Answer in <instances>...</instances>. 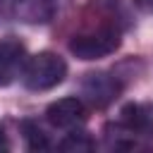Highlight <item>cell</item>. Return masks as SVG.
I'll use <instances>...</instances> for the list:
<instances>
[{
  "instance_id": "obj_1",
  "label": "cell",
  "mask_w": 153,
  "mask_h": 153,
  "mask_svg": "<svg viewBox=\"0 0 153 153\" xmlns=\"http://www.w3.org/2000/svg\"><path fill=\"white\" fill-rule=\"evenodd\" d=\"M122 43V29L120 24L108 17L103 19L98 26H91L76 36L69 38V53L79 60H100V57H108L112 55Z\"/></svg>"
},
{
  "instance_id": "obj_2",
  "label": "cell",
  "mask_w": 153,
  "mask_h": 153,
  "mask_svg": "<svg viewBox=\"0 0 153 153\" xmlns=\"http://www.w3.org/2000/svg\"><path fill=\"white\" fill-rule=\"evenodd\" d=\"M19 76H22V84L29 91H50V88H55L57 84L65 81L67 62L53 50H41V53L24 60Z\"/></svg>"
},
{
  "instance_id": "obj_3",
  "label": "cell",
  "mask_w": 153,
  "mask_h": 153,
  "mask_svg": "<svg viewBox=\"0 0 153 153\" xmlns=\"http://www.w3.org/2000/svg\"><path fill=\"white\" fill-rule=\"evenodd\" d=\"M122 93V79L117 74L110 72H88L81 79V100L88 103L91 108H108L110 103H115Z\"/></svg>"
},
{
  "instance_id": "obj_4",
  "label": "cell",
  "mask_w": 153,
  "mask_h": 153,
  "mask_svg": "<svg viewBox=\"0 0 153 153\" xmlns=\"http://www.w3.org/2000/svg\"><path fill=\"white\" fill-rule=\"evenodd\" d=\"M88 117V108L81 98L76 96H67V98H57L45 108V120L55 127V129H76L86 122Z\"/></svg>"
},
{
  "instance_id": "obj_5",
  "label": "cell",
  "mask_w": 153,
  "mask_h": 153,
  "mask_svg": "<svg viewBox=\"0 0 153 153\" xmlns=\"http://www.w3.org/2000/svg\"><path fill=\"white\" fill-rule=\"evenodd\" d=\"M24 60H26V50H24L22 41H17L12 36L0 38V88L10 86L22 74Z\"/></svg>"
},
{
  "instance_id": "obj_6",
  "label": "cell",
  "mask_w": 153,
  "mask_h": 153,
  "mask_svg": "<svg viewBox=\"0 0 153 153\" xmlns=\"http://www.w3.org/2000/svg\"><path fill=\"white\" fill-rule=\"evenodd\" d=\"M120 122L134 129L141 139H153V103H129L120 112Z\"/></svg>"
},
{
  "instance_id": "obj_7",
  "label": "cell",
  "mask_w": 153,
  "mask_h": 153,
  "mask_svg": "<svg viewBox=\"0 0 153 153\" xmlns=\"http://www.w3.org/2000/svg\"><path fill=\"white\" fill-rule=\"evenodd\" d=\"M57 148L60 151H72V153H86V151H93L96 148V141L86 131H81L76 127V129H69V134L57 143Z\"/></svg>"
},
{
  "instance_id": "obj_8",
  "label": "cell",
  "mask_w": 153,
  "mask_h": 153,
  "mask_svg": "<svg viewBox=\"0 0 153 153\" xmlns=\"http://www.w3.org/2000/svg\"><path fill=\"white\" fill-rule=\"evenodd\" d=\"M22 136H24L29 151H48L50 148V141H48L45 131L36 122H31V120H24L22 122Z\"/></svg>"
},
{
  "instance_id": "obj_9",
  "label": "cell",
  "mask_w": 153,
  "mask_h": 153,
  "mask_svg": "<svg viewBox=\"0 0 153 153\" xmlns=\"http://www.w3.org/2000/svg\"><path fill=\"white\" fill-rule=\"evenodd\" d=\"M134 5L143 12H153V0H134Z\"/></svg>"
},
{
  "instance_id": "obj_10",
  "label": "cell",
  "mask_w": 153,
  "mask_h": 153,
  "mask_svg": "<svg viewBox=\"0 0 153 153\" xmlns=\"http://www.w3.org/2000/svg\"><path fill=\"white\" fill-rule=\"evenodd\" d=\"M2 2H7V0H0V12H2Z\"/></svg>"
}]
</instances>
